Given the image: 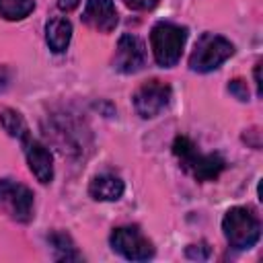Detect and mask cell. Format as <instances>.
Segmentation results:
<instances>
[{"mask_svg":"<svg viewBox=\"0 0 263 263\" xmlns=\"http://www.w3.org/2000/svg\"><path fill=\"white\" fill-rule=\"evenodd\" d=\"M173 152L175 156L179 158L181 166L195 179V181H214L218 179V175L226 168V160L212 152V154H203L195 148V144L185 138V136H179L175 138L173 142Z\"/></svg>","mask_w":263,"mask_h":263,"instance_id":"6da1fadb","label":"cell"},{"mask_svg":"<svg viewBox=\"0 0 263 263\" xmlns=\"http://www.w3.org/2000/svg\"><path fill=\"white\" fill-rule=\"evenodd\" d=\"M222 230L232 249L245 251L259 242L261 238V222L251 208L234 205L222 218Z\"/></svg>","mask_w":263,"mask_h":263,"instance_id":"7a4b0ae2","label":"cell"},{"mask_svg":"<svg viewBox=\"0 0 263 263\" xmlns=\"http://www.w3.org/2000/svg\"><path fill=\"white\" fill-rule=\"evenodd\" d=\"M187 41V29L175 23H156L150 31V45L158 66L173 68L183 53Z\"/></svg>","mask_w":263,"mask_h":263,"instance_id":"3957f363","label":"cell"},{"mask_svg":"<svg viewBox=\"0 0 263 263\" xmlns=\"http://www.w3.org/2000/svg\"><path fill=\"white\" fill-rule=\"evenodd\" d=\"M232 53H234V45L226 37L214 33H201L189 55V68L193 72L205 74L220 68Z\"/></svg>","mask_w":263,"mask_h":263,"instance_id":"277c9868","label":"cell"},{"mask_svg":"<svg viewBox=\"0 0 263 263\" xmlns=\"http://www.w3.org/2000/svg\"><path fill=\"white\" fill-rule=\"evenodd\" d=\"M47 136L55 142L62 154H82L84 150V136H88V129L78 121L72 113H60L51 115V125L47 127Z\"/></svg>","mask_w":263,"mask_h":263,"instance_id":"5b68a950","label":"cell"},{"mask_svg":"<svg viewBox=\"0 0 263 263\" xmlns=\"http://www.w3.org/2000/svg\"><path fill=\"white\" fill-rule=\"evenodd\" d=\"M115 253L129 261H148L154 257V245L148 236L142 234L138 226H119L111 232L109 238Z\"/></svg>","mask_w":263,"mask_h":263,"instance_id":"8992f818","label":"cell"},{"mask_svg":"<svg viewBox=\"0 0 263 263\" xmlns=\"http://www.w3.org/2000/svg\"><path fill=\"white\" fill-rule=\"evenodd\" d=\"M0 210L16 222H31L33 218V191L12 179L0 181Z\"/></svg>","mask_w":263,"mask_h":263,"instance_id":"52a82bcc","label":"cell"},{"mask_svg":"<svg viewBox=\"0 0 263 263\" xmlns=\"http://www.w3.org/2000/svg\"><path fill=\"white\" fill-rule=\"evenodd\" d=\"M171 97H173V90L166 82L162 80H148L144 82L142 86L136 88L134 92V109L140 117L144 119H152L156 117L160 111H164L171 103Z\"/></svg>","mask_w":263,"mask_h":263,"instance_id":"ba28073f","label":"cell"},{"mask_svg":"<svg viewBox=\"0 0 263 263\" xmlns=\"http://www.w3.org/2000/svg\"><path fill=\"white\" fill-rule=\"evenodd\" d=\"M146 64V47L140 37L136 35H121L117 41L115 58H113V68L121 74H134Z\"/></svg>","mask_w":263,"mask_h":263,"instance_id":"9c48e42d","label":"cell"},{"mask_svg":"<svg viewBox=\"0 0 263 263\" xmlns=\"http://www.w3.org/2000/svg\"><path fill=\"white\" fill-rule=\"evenodd\" d=\"M119 14L113 0H86L82 10V23L95 31L109 33L117 27Z\"/></svg>","mask_w":263,"mask_h":263,"instance_id":"30bf717a","label":"cell"},{"mask_svg":"<svg viewBox=\"0 0 263 263\" xmlns=\"http://www.w3.org/2000/svg\"><path fill=\"white\" fill-rule=\"evenodd\" d=\"M25 146V156H27V162H29V168L31 173L37 177L39 183H51L53 179V158H51V152L47 150V146H43L39 140H31L27 138L23 142Z\"/></svg>","mask_w":263,"mask_h":263,"instance_id":"8fae6325","label":"cell"},{"mask_svg":"<svg viewBox=\"0 0 263 263\" xmlns=\"http://www.w3.org/2000/svg\"><path fill=\"white\" fill-rule=\"evenodd\" d=\"M123 189H125L123 181L111 173H103V175L92 177V181L88 185V193L97 201H115L123 195Z\"/></svg>","mask_w":263,"mask_h":263,"instance_id":"7c38bea8","label":"cell"},{"mask_svg":"<svg viewBox=\"0 0 263 263\" xmlns=\"http://www.w3.org/2000/svg\"><path fill=\"white\" fill-rule=\"evenodd\" d=\"M72 39V23L64 16H55L45 25V43L53 53H62L68 49Z\"/></svg>","mask_w":263,"mask_h":263,"instance_id":"4fadbf2b","label":"cell"},{"mask_svg":"<svg viewBox=\"0 0 263 263\" xmlns=\"http://www.w3.org/2000/svg\"><path fill=\"white\" fill-rule=\"evenodd\" d=\"M0 125H2V129L10 138H16L21 142H25L27 138H31L29 136V125H27L25 117L18 111H14V109H8L6 107V109L0 111Z\"/></svg>","mask_w":263,"mask_h":263,"instance_id":"5bb4252c","label":"cell"},{"mask_svg":"<svg viewBox=\"0 0 263 263\" xmlns=\"http://www.w3.org/2000/svg\"><path fill=\"white\" fill-rule=\"evenodd\" d=\"M47 242L53 247L58 261H80V259H82V255L76 251L74 240L70 238V234H66V232H62V230H53V232L47 236Z\"/></svg>","mask_w":263,"mask_h":263,"instance_id":"9a60e30c","label":"cell"},{"mask_svg":"<svg viewBox=\"0 0 263 263\" xmlns=\"http://www.w3.org/2000/svg\"><path fill=\"white\" fill-rule=\"evenodd\" d=\"M35 8L33 0H0V16L6 21H23Z\"/></svg>","mask_w":263,"mask_h":263,"instance_id":"2e32d148","label":"cell"},{"mask_svg":"<svg viewBox=\"0 0 263 263\" xmlns=\"http://www.w3.org/2000/svg\"><path fill=\"white\" fill-rule=\"evenodd\" d=\"M185 255H187L189 259L205 261V259H210V255H212V249L208 247V242H199V245H189V247L185 249Z\"/></svg>","mask_w":263,"mask_h":263,"instance_id":"e0dca14e","label":"cell"},{"mask_svg":"<svg viewBox=\"0 0 263 263\" xmlns=\"http://www.w3.org/2000/svg\"><path fill=\"white\" fill-rule=\"evenodd\" d=\"M228 90H230V95H234L238 101H249V88H247V84H245L240 78L232 80V82L228 84Z\"/></svg>","mask_w":263,"mask_h":263,"instance_id":"ac0fdd59","label":"cell"},{"mask_svg":"<svg viewBox=\"0 0 263 263\" xmlns=\"http://www.w3.org/2000/svg\"><path fill=\"white\" fill-rule=\"evenodd\" d=\"M123 2L132 10H150L158 4V0H123Z\"/></svg>","mask_w":263,"mask_h":263,"instance_id":"d6986e66","label":"cell"},{"mask_svg":"<svg viewBox=\"0 0 263 263\" xmlns=\"http://www.w3.org/2000/svg\"><path fill=\"white\" fill-rule=\"evenodd\" d=\"M78 4H80V0H58V8H60V10H64V12L74 10Z\"/></svg>","mask_w":263,"mask_h":263,"instance_id":"ffe728a7","label":"cell"},{"mask_svg":"<svg viewBox=\"0 0 263 263\" xmlns=\"http://www.w3.org/2000/svg\"><path fill=\"white\" fill-rule=\"evenodd\" d=\"M259 70H261V64L255 66V84H257V95L261 97V76H259Z\"/></svg>","mask_w":263,"mask_h":263,"instance_id":"44dd1931","label":"cell"}]
</instances>
